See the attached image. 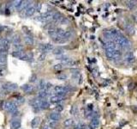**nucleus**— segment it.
Listing matches in <instances>:
<instances>
[{
  "mask_svg": "<svg viewBox=\"0 0 137 129\" xmlns=\"http://www.w3.org/2000/svg\"><path fill=\"white\" fill-rule=\"evenodd\" d=\"M63 17H64V16L61 13H59V12H55L54 15H53L52 20L54 22H60L63 19Z\"/></svg>",
  "mask_w": 137,
  "mask_h": 129,
  "instance_id": "nucleus-13",
  "label": "nucleus"
},
{
  "mask_svg": "<svg viewBox=\"0 0 137 129\" xmlns=\"http://www.w3.org/2000/svg\"><path fill=\"white\" fill-rule=\"evenodd\" d=\"M50 106L49 102L45 101V99H42V102H41V105H40V109H46L48 108Z\"/></svg>",
  "mask_w": 137,
  "mask_h": 129,
  "instance_id": "nucleus-21",
  "label": "nucleus"
},
{
  "mask_svg": "<svg viewBox=\"0 0 137 129\" xmlns=\"http://www.w3.org/2000/svg\"><path fill=\"white\" fill-rule=\"evenodd\" d=\"M56 110H57V112H61L63 110V106L61 105V104H58V105H57V107H56Z\"/></svg>",
  "mask_w": 137,
  "mask_h": 129,
  "instance_id": "nucleus-35",
  "label": "nucleus"
},
{
  "mask_svg": "<svg viewBox=\"0 0 137 129\" xmlns=\"http://www.w3.org/2000/svg\"><path fill=\"white\" fill-rule=\"evenodd\" d=\"M36 81V75H33V76L31 77V79H30V82L33 83Z\"/></svg>",
  "mask_w": 137,
  "mask_h": 129,
  "instance_id": "nucleus-38",
  "label": "nucleus"
},
{
  "mask_svg": "<svg viewBox=\"0 0 137 129\" xmlns=\"http://www.w3.org/2000/svg\"><path fill=\"white\" fill-rule=\"evenodd\" d=\"M73 124H74L73 119H67V120H65L64 122H63V125H64V127H70L71 126H73Z\"/></svg>",
  "mask_w": 137,
  "mask_h": 129,
  "instance_id": "nucleus-23",
  "label": "nucleus"
},
{
  "mask_svg": "<svg viewBox=\"0 0 137 129\" xmlns=\"http://www.w3.org/2000/svg\"><path fill=\"white\" fill-rule=\"evenodd\" d=\"M14 47L16 49V51L18 52H22V49H23V46L19 43V44H14Z\"/></svg>",
  "mask_w": 137,
  "mask_h": 129,
  "instance_id": "nucleus-29",
  "label": "nucleus"
},
{
  "mask_svg": "<svg viewBox=\"0 0 137 129\" xmlns=\"http://www.w3.org/2000/svg\"><path fill=\"white\" fill-rule=\"evenodd\" d=\"M63 66H64V65H63V64H57L54 65V69L57 71H59V70H62V69L63 68Z\"/></svg>",
  "mask_w": 137,
  "mask_h": 129,
  "instance_id": "nucleus-33",
  "label": "nucleus"
},
{
  "mask_svg": "<svg viewBox=\"0 0 137 129\" xmlns=\"http://www.w3.org/2000/svg\"><path fill=\"white\" fill-rule=\"evenodd\" d=\"M4 109L13 114L14 112L17 111V107H16V104L13 102H4Z\"/></svg>",
  "mask_w": 137,
  "mask_h": 129,
  "instance_id": "nucleus-3",
  "label": "nucleus"
},
{
  "mask_svg": "<svg viewBox=\"0 0 137 129\" xmlns=\"http://www.w3.org/2000/svg\"><path fill=\"white\" fill-rule=\"evenodd\" d=\"M124 60H125V62L127 63V64H133V63H135V58L134 57V55L132 53H127L125 55V57H124Z\"/></svg>",
  "mask_w": 137,
  "mask_h": 129,
  "instance_id": "nucleus-7",
  "label": "nucleus"
},
{
  "mask_svg": "<svg viewBox=\"0 0 137 129\" xmlns=\"http://www.w3.org/2000/svg\"><path fill=\"white\" fill-rule=\"evenodd\" d=\"M39 49L41 50V52L44 53H46V52H49V51H51L53 49H54V47H53V45H51V44H41L40 46H39Z\"/></svg>",
  "mask_w": 137,
  "mask_h": 129,
  "instance_id": "nucleus-6",
  "label": "nucleus"
},
{
  "mask_svg": "<svg viewBox=\"0 0 137 129\" xmlns=\"http://www.w3.org/2000/svg\"><path fill=\"white\" fill-rule=\"evenodd\" d=\"M57 79L59 80H66L67 78H68V76H67L65 73H61V74H58L57 76Z\"/></svg>",
  "mask_w": 137,
  "mask_h": 129,
  "instance_id": "nucleus-31",
  "label": "nucleus"
},
{
  "mask_svg": "<svg viewBox=\"0 0 137 129\" xmlns=\"http://www.w3.org/2000/svg\"><path fill=\"white\" fill-rule=\"evenodd\" d=\"M21 121L19 120H13L11 121V123H10V127L11 129H20L21 128Z\"/></svg>",
  "mask_w": 137,
  "mask_h": 129,
  "instance_id": "nucleus-12",
  "label": "nucleus"
},
{
  "mask_svg": "<svg viewBox=\"0 0 137 129\" xmlns=\"http://www.w3.org/2000/svg\"><path fill=\"white\" fill-rule=\"evenodd\" d=\"M100 125V121H99L98 118H94V119H92L90 124H89V128L90 129H96Z\"/></svg>",
  "mask_w": 137,
  "mask_h": 129,
  "instance_id": "nucleus-11",
  "label": "nucleus"
},
{
  "mask_svg": "<svg viewBox=\"0 0 137 129\" xmlns=\"http://www.w3.org/2000/svg\"><path fill=\"white\" fill-rule=\"evenodd\" d=\"M87 107H88V109H92V108H93V105H92V104H89Z\"/></svg>",
  "mask_w": 137,
  "mask_h": 129,
  "instance_id": "nucleus-39",
  "label": "nucleus"
},
{
  "mask_svg": "<svg viewBox=\"0 0 137 129\" xmlns=\"http://www.w3.org/2000/svg\"><path fill=\"white\" fill-rule=\"evenodd\" d=\"M7 64V54L1 53L0 54V69H4Z\"/></svg>",
  "mask_w": 137,
  "mask_h": 129,
  "instance_id": "nucleus-8",
  "label": "nucleus"
},
{
  "mask_svg": "<svg viewBox=\"0 0 137 129\" xmlns=\"http://www.w3.org/2000/svg\"><path fill=\"white\" fill-rule=\"evenodd\" d=\"M115 42L120 48L123 49V50H129V49L131 48V42L127 38L124 37L123 35L118 36L115 40Z\"/></svg>",
  "mask_w": 137,
  "mask_h": 129,
  "instance_id": "nucleus-1",
  "label": "nucleus"
},
{
  "mask_svg": "<svg viewBox=\"0 0 137 129\" xmlns=\"http://www.w3.org/2000/svg\"><path fill=\"white\" fill-rule=\"evenodd\" d=\"M22 90L26 93H31L33 90V87L30 84H23L22 86Z\"/></svg>",
  "mask_w": 137,
  "mask_h": 129,
  "instance_id": "nucleus-15",
  "label": "nucleus"
},
{
  "mask_svg": "<svg viewBox=\"0 0 137 129\" xmlns=\"http://www.w3.org/2000/svg\"><path fill=\"white\" fill-rule=\"evenodd\" d=\"M63 49L61 48V47H57V48H54L53 49V52L52 53L56 55H62L63 53Z\"/></svg>",
  "mask_w": 137,
  "mask_h": 129,
  "instance_id": "nucleus-24",
  "label": "nucleus"
},
{
  "mask_svg": "<svg viewBox=\"0 0 137 129\" xmlns=\"http://www.w3.org/2000/svg\"><path fill=\"white\" fill-rule=\"evenodd\" d=\"M47 96H48V91H47L46 90H39V93H38V96H39V98H40V99H45Z\"/></svg>",
  "mask_w": 137,
  "mask_h": 129,
  "instance_id": "nucleus-17",
  "label": "nucleus"
},
{
  "mask_svg": "<svg viewBox=\"0 0 137 129\" xmlns=\"http://www.w3.org/2000/svg\"><path fill=\"white\" fill-rule=\"evenodd\" d=\"M72 89L71 87L69 86H61V85H57V86H55L54 89H53V91L55 93H57V96H63L68 93L69 91H71Z\"/></svg>",
  "mask_w": 137,
  "mask_h": 129,
  "instance_id": "nucleus-2",
  "label": "nucleus"
},
{
  "mask_svg": "<svg viewBox=\"0 0 137 129\" xmlns=\"http://www.w3.org/2000/svg\"><path fill=\"white\" fill-rule=\"evenodd\" d=\"M24 41H25V43H26V44H27V45H33V42H34V41H33V38L29 35H26L25 38H24Z\"/></svg>",
  "mask_w": 137,
  "mask_h": 129,
  "instance_id": "nucleus-16",
  "label": "nucleus"
},
{
  "mask_svg": "<svg viewBox=\"0 0 137 129\" xmlns=\"http://www.w3.org/2000/svg\"><path fill=\"white\" fill-rule=\"evenodd\" d=\"M50 119L51 121H57L61 119V115L59 114V112H52V113L50 115Z\"/></svg>",
  "mask_w": 137,
  "mask_h": 129,
  "instance_id": "nucleus-14",
  "label": "nucleus"
},
{
  "mask_svg": "<svg viewBox=\"0 0 137 129\" xmlns=\"http://www.w3.org/2000/svg\"><path fill=\"white\" fill-rule=\"evenodd\" d=\"M22 2H23V1H21V0H16V1H14L13 6L15 7V8L20 10V9H21V7H22Z\"/></svg>",
  "mask_w": 137,
  "mask_h": 129,
  "instance_id": "nucleus-25",
  "label": "nucleus"
},
{
  "mask_svg": "<svg viewBox=\"0 0 137 129\" xmlns=\"http://www.w3.org/2000/svg\"><path fill=\"white\" fill-rule=\"evenodd\" d=\"M70 72L73 74H75V75H77L79 73V70H77V69H71Z\"/></svg>",
  "mask_w": 137,
  "mask_h": 129,
  "instance_id": "nucleus-37",
  "label": "nucleus"
},
{
  "mask_svg": "<svg viewBox=\"0 0 137 129\" xmlns=\"http://www.w3.org/2000/svg\"><path fill=\"white\" fill-rule=\"evenodd\" d=\"M104 47H106V50H117V49H118V46L113 41H109L106 42Z\"/></svg>",
  "mask_w": 137,
  "mask_h": 129,
  "instance_id": "nucleus-5",
  "label": "nucleus"
},
{
  "mask_svg": "<svg viewBox=\"0 0 137 129\" xmlns=\"http://www.w3.org/2000/svg\"><path fill=\"white\" fill-rule=\"evenodd\" d=\"M63 96H57V95H56V96H52L51 98H50V101H51V102H52V103H59V102H61L62 101H63Z\"/></svg>",
  "mask_w": 137,
  "mask_h": 129,
  "instance_id": "nucleus-10",
  "label": "nucleus"
},
{
  "mask_svg": "<svg viewBox=\"0 0 137 129\" xmlns=\"http://www.w3.org/2000/svg\"><path fill=\"white\" fill-rule=\"evenodd\" d=\"M45 57H46V53H42L40 55H39V61H43V60H45Z\"/></svg>",
  "mask_w": 137,
  "mask_h": 129,
  "instance_id": "nucleus-34",
  "label": "nucleus"
},
{
  "mask_svg": "<svg viewBox=\"0 0 137 129\" xmlns=\"http://www.w3.org/2000/svg\"><path fill=\"white\" fill-rule=\"evenodd\" d=\"M39 122H40V118H39V117H35L34 119L33 120V121H32V122H31L32 127H33V128L37 127L38 126H39Z\"/></svg>",
  "mask_w": 137,
  "mask_h": 129,
  "instance_id": "nucleus-18",
  "label": "nucleus"
},
{
  "mask_svg": "<svg viewBox=\"0 0 137 129\" xmlns=\"http://www.w3.org/2000/svg\"><path fill=\"white\" fill-rule=\"evenodd\" d=\"M78 107H77L76 105H73L72 108H71V110H70V113L72 114L73 115H78Z\"/></svg>",
  "mask_w": 137,
  "mask_h": 129,
  "instance_id": "nucleus-27",
  "label": "nucleus"
},
{
  "mask_svg": "<svg viewBox=\"0 0 137 129\" xmlns=\"http://www.w3.org/2000/svg\"><path fill=\"white\" fill-rule=\"evenodd\" d=\"M125 29L126 31L128 32V33L129 34V35H133L134 33H135V29H134V27L131 25V24H126V27H125Z\"/></svg>",
  "mask_w": 137,
  "mask_h": 129,
  "instance_id": "nucleus-19",
  "label": "nucleus"
},
{
  "mask_svg": "<svg viewBox=\"0 0 137 129\" xmlns=\"http://www.w3.org/2000/svg\"><path fill=\"white\" fill-rule=\"evenodd\" d=\"M43 129H50V128H49V127H48V126H45V127H43Z\"/></svg>",
  "mask_w": 137,
  "mask_h": 129,
  "instance_id": "nucleus-40",
  "label": "nucleus"
},
{
  "mask_svg": "<svg viewBox=\"0 0 137 129\" xmlns=\"http://www.w3.org/2000/svg\"><path fill=\"white\" fill-rule=\"evenodd\" d=\"M46 85H47V83L45 82L44 79H41L39 81V88L40 89V90H46Z\"/></svg>",
  "mask_w": 137,
  "mask_h": 129,
  "instance_id": "nucleus-22",
  "label": "nucleus"
},
{
  "mask_svg": "<svg viewBox=\"0 0 137 129\" xmlns=\"http://www.w3.org/2000/svg\"><path fill=\"white\" fill-rule=\"evenodd\" d=\"M37 10V9H36V6L34 5H30L28 8L26 10V16H33V14H34V12Z\"/></svg>",
  "mask_w": 137,
  "mask_h": 129,
  "instance_id": "nucleus-9",
  "label": "nucleus"
},
{
  "mask_svg": "<svg viewBox=\"0 0 137 129\" xmlns=\"http://www.w3.org/2000/svg\"><path fill=\"white\" fill-rule=\"evenodd\" d=\"M126 5L129 10H134L135 7L136 6V2L135 1H127L126 2Z\"/></svg>",
  "mask_w": 137,
  "mask_h": 129,
  "instance_id": "nucleus-20",
  "label": "nucleus"
},
{
  "mask_svg": "<svg viewBox=\"0 0 137 129\" xmlns=\"http://www.w3.org/2000/svg\"><path fill=\"white\" fill-rule=\"evenodd\" d=\"M60 23H62V24H68V20L67 19L66 17H63V19L60 22Z\"/></svg>",
  "mask_w": 137,
  "mask_h": 129,
  "instance_id": "nucleus-36",
  "label": "nucleus"
},
{
  "mask_svg": "<svg viewBox=\"0 0 137 129\" xmlns=\"http://www.w3.org/2000/svg\"><path fill=\"white\" fill-rule=\"evenodd\" d=\"M2 88L4 89V90H6V91H14V90H16V89L18 88V86L16 84L8 82V83H4V84H3Z\"/></svg>",
  "mask_w": 137,
  "mask_h": 129,
  "instance_id": "nucleus-4",
  "label": "nucleus"
},
{
  "mask_svg": "<svg viewBox=\"0 0 137 129\" xmlns=\"http://www.w3.org/2000/svg\"><path fill=\"white\" fill-rule=\"evenodd\" d=\"M24 102H25V99L22 96H17L15 99V103L16 104H22Z\"/></svg>",
  "mask_w": 137,
  "mask_h": 129,
  "instance_id": "nucleus-26",
  "label": "nucleus"
},
{
  "mask_svg": "<svg viewBox=\"0 0 137 129\" xmlns=\"http://www.w3.org/2000/svg\"><path fill=\"white\" fill-rule=\"evenodd\" d=\"M74 129H90L89 128V127H87V126L84 125V124H77V125L75 126V128Z\"/></svg>",
  "mask_w": 137,
  "mask_h": 129,
  "instance_id": "nucleus-28",
  "label": "nucleus"
},
{
  "mask_svg": "<svg viewBox=\"0 0 137 129\" xmlns=\"http://www.w3.org/2000/svg\"><path fill=\"white\" fill-rule=\"evenodd\" d=\"M57 124V121H48V127H51V128H54L56 127V125Z\"/></svg>",
  "mask_w": 137,
  "mask_h": 129,
  "instance_id": "nucleus-32",
  "label": "nucleus"
},
{
  "mask_svg": "<svg viewBox=\"0 0 137 129\" xmlns=\"http://www.w3.org/2000/svg\"><path fill=\"white\" fill-rule=\"evenodd\" d=\"M12 41H13V43L14 44H19V43H21V39H20L19 35H16L13 36V39H12Z\"/></svg>",
  "mask_w": 137,
  "mask_h": 129,
  "instance_id": "nucleus-30",
  "label": "nucleus"
}]
</instances>
